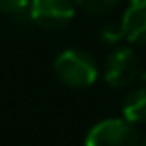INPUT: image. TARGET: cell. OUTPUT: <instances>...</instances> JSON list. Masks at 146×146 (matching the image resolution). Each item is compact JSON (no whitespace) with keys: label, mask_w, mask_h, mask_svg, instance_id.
Returning a JSON list of instances; mask_svg holds the SVG:
<instances>
[{"label":"cell","mask_w":146,"mask_h":146,"mask_svg":"<svg viewBox=\"0 0 146 146\" xmlns=\"http://www.w3.org/2000/svg\"><path fill=\"white\" fill-rule=\"evenodd\" d=\"M76 14L74 0H30L28 18L44 30L66 28Z\"/></svg>","instance_id":"obj_3"},{"label":"cell","mask_w":146,"mask_h":146,"mask_svg":"<svg viewBox=\"0 0 146 146\" xmlns=\"http://www.w3.org/2000/svg\"><path fill=\"white\" fill-rule=\"evenodd\" d=\"M28 4L30 0H0V12L10 18L28 16Z\"/></svg>","instance_id":"obj_8"},{"label":"cell","mask_w":146,"mask_h":146,"mask_svg":"<svg viewBox=\"0 0 146 146\" xmlns=\"http://www.w3.org/2000/svg\"><path fill=\"white\" fill-rule=\"evenodd\" d=\"M140 76V62L138 54L128 48L120 46L112 50L104 60V80L112 88H126Z\"/></svg>","instance_id":"obj_4"},{"label":"cell","mask_w":146,"mask_h":146,"mask_svg":"<svg viewBox=\"0 0 146 146\" xmlns=\"http://www.w3.org/2000/svg\"><path fill=\"white\" fill-rule=\"evenodd\" d=\"M120 0H74V4L80 6L84 12L100 16V14H108L110 10H114L118 6Z\"/></svg>","instance_id":"obj_7"},{"label":"cell","mask_w":146,"mask_h":146,"mask_svg":"<svg viewBox=\"0 0 146 146\" xmlns=\"http://www.w3.org/2000/svg\"><path fill=\"white\" fill-rule=\"evenodd\" d=\"M54 72L58 80L70 88L92 86L98 78V66L94 58L80 48H70L60 52L54 60Z\"/></svg>","instance_id":"obj_1"},{"label":"cell","mask_w":146,"mask_h":146,"mask_svg":"<svg viewBox=\"0 0 146 146\" xmlns=\"http://www.w3.org/2000/svg\"><path fill=\"white\" fill-rule=\"evenodd\" d=\"M122 118L130 124L146 122V88H134L122 98Z\"/></svg>","instance_id":"obj_6"},{"label":"cell","mask_w":146,"mask_h":146,"mask_svg":"<svg viewBox=\"0 0 146 146\" xmlns=\"http://www.w3.org/2000/svg\"><path fill=\"white\" fill-rule=\"evenodd\" d=\"M84 146H140V134L124 118H106L88 130Z\"/></svg>","instance_id":"obj_2"},{"label":"cell","mask_w":146,"mask_h":146,"mask_svg":"<svg viewBox=\"0 0 146 146\" xmlns=\"http://www.w3.org/2000/svg\"><path fill=\"white\" fill-rule=\"evenodd\" d=\"M140 146H146V138H144V142H142V144H140Z\"/></svg>","instance_id":"obj_9"},{"label":"cell","mask_w":146,"mask_h":146,"mask_svg":"<svg viewBox=\"0 0 146 146\" xmlns=\"http://www.w3.org/2000/svg\"><path fill=\"white\" fill-rule=\"evenodd\" d=\"M142 78H146V74H144V76H142Z\"/></svg>","instance_id":"obj_10"},{"label":"cell","mask_w":146,"mask_h":146,"mask_svg":"<svg viewBox=\"0 0 146 146\" xmlns=\"http://www.w3.org/2000/svg\"><path fill=\"white\" fill-rule=\"evenodd\" d=\"M120 36L132 44H146V0H130L122 20H120Z\"/></svg>","instance_id":"obj_5"}]
</instances>
